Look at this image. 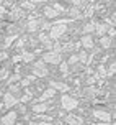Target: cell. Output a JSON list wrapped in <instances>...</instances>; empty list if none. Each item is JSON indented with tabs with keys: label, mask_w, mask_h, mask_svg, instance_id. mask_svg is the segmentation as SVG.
Returning a JSON list of instances; mask_svg holds the SVG:
<instances>
[{
	"label": "cell",
	"mask_w": 116,
	"mask_h": 125,
	"mask_svg": "<svg viewBox=\"0 0 116 125\" xmlns=\"http://www.w3.org/2000/svg\"><path fill=\"white\" fill-rule=\"evenodd\" d=\"M5 12H7V10H5V7H3V5H0V15H3Z\"/></svg>",
	"instance_id": "37"
},
{
	"label": "cell",
	"mask_w": 116,
	"mask_h": 125,
	"mask_svg": "<svg viewBox=\"0 0 116 125\" xmlns=\"http://www.w3.org/2000/svg\"><path fill=\"white\" fill-rule=\"evenodd\" d=\"M92 15H93V7L87 5L85 7V12H83V15H82V17H92Z\"/></svg>",
	"instance_id": "31"
},
{
	"label": "cell",
	"mask_w": 116,
	"mask_h": 125,
	"mask_svg": "<svg viewBox=\"0 0 116 125\" xmlns=\"http://www.w3.org/2000/svg\"><path fill=\"white\" fill-rule=\"evenodd\" d=\"M77 58H79V61H82V62H90V56H88L87 51H80L79 54H77Z\"/></svg>",
	"instance_id": "23"
},
{
	"label": "cell",
	"mask_w": 116,
	"mask_h": 125,
	"mask_svg": "<svg viewBox=\"0 0 116 125\" xmlns=\"http://www.w3.org/2000/svg\"><path fill=\"white\" fill-rule=\"evenodd\" d=\"M49 86H51V89H54V91H61V92H64V94L70 91V87H69L67 84H64V82L52 81V82H49Z\"/></svg>",
	"instance_id": "7"
},
{
	"label": "cell",
	"mask_w": 116,
	"mask_h": 125,
	"mask_svg": "<svg viewBox=\"0 0 116 125\" xmlns=\"http://www.w3.org/2000/svg\"><path fill=\"white\" fill-rule=\"evenodd\" d=\"M48 109H49V105L46 104V102L33 104V112H36V115H38V114H43V112H48Z\"/></svg>",
	"instance_id": "12"
},
{
	"label": "cell",
	"mask_w": 116,
	"mask_h": 125,
	"mask_svg": "<svg viewBox=\"0 0 116 125\" xmlns=\"http://www.w3.org/2000/svg\"><path fill=\"white\" fill-rule=\"evenodd\" d=\"M97 125H111V124H108V122H98Z\"/></svg>",
	"instance_id": "39"
},
{
	"label": "cell",
	"mask_w": 116,
	"mask_h": 125,
	"mask_svg": "<svg viewBox=\"0 0 116 125\" xmlns=\"http://www.w3.org/2000/svg\"><path fill=\"white\" fill-rule=\"evenodd\" d=\"M18 79H20V73H18V69H17V73H15V74H13L12 77H10V79H8V86H12L13 82H15V81H18Z\"/></svg>",
	"instance_id": "29"
},
{
	"label": "cell",
	"mask_w": 116,
	"mask_h": 125,
	"mask_svg": "<svg viewBox=\"0 0 116 125\" xmlns=\"http://www.w3.org/2000/svg\"><path fill=\"white\" fill-rule=\"evenodd\" d=\"M31 99V91H28V92L25 94V95H21L18 99V102H21V104H25V102H28V100Z\"/></svg>",
	"instance_id": "27"
},
{
	"label": "cell",
	"mask_w": 116,
	"mask_h": 125,
	"mask_svg": "<svg viewBox=\"0 0 116 125\" xmlns=\"http://www.w3.org/2000/svg\"><path fill=\"white\" fill-rule=\"evenodd\" d=\"M2 125H15L17 124V112H8L0 119Z\"/></svg>",
	"instance_id": "6"
},
{
	"label": "cell",
	"mask_w": 116,
	"mask_h": 125,
	"mask_svg": "<svg viewBox=\"0 0 116 125\" xmlns=\"http://www.w3.org/2000/svg\"><path fill=\"white\" fill-rule=\"evenodd\" d=\"M34 5H36L34 2H21V3H20V8H21V7H26V8H34Z\"/></svg>",
	"instance_id": "33"
},
{
	"label": "cell",
	"mask_w": 116,
	"mask_h": 125,
	"mask_svg": "<svg viewBox=\"0 0 116 125\" xmlns=\"http://www.w3.org/2000/svg\"><path fill=\"white\" fill-rule=\"evenodd\" d=\"M75 62H79V58H77V54H70V58H69V61H67V64H75Z\"/></svg>",
	"instance_id": "34"
},
{
	"label": "cell",
	"mask_w": 116,
	"mask_h": 125,
	"mask_svg": "<svg viewBox=\"0 0 116 125\" xmlns=\"http://www.w3.org/2000/svg\"><path fill=\"white\" fill-rule=\"evenodd\" d=\"M21 61L25 62H31L33 59H34V53H30V51H21Z\"/></svg>",
	"instance_id": "18"
},
{
	"label": "cell",
	"mask_w": 116,
	"mask_h": 125,
	"mask_svg": "<svg viewBox=\"0 0 116 125\" xmlns=\"http://www.w3.org/2000/svg\"><path fill=\"white\" fill-rule=\"evenodd\" d=\"M15 38H17V35H12V36H7V40H5V46H10V44L15 41Z\"/></svg>",
	"instance_id": "35"
},
{
	"label": "cell",
	"mask_w": 116,
	"mask_h": 125,
	"mask_svg": "<svg viewBox=\"0 0 116 125\" xmlns=\"http://www.w3.org/2000/svg\"><path fill=\"white\" fill-rule=\"evenodd\" d=\"M52 8H54V10H56L57 13H62L64 10H66V8H64V7H62L61 3H57V2H54V3H52Z\"/></svg>",
	"instance_id": "30"
},
{
	"label": "cell",
	"mask_w": 116,
	"mask_h": 125,
	"mask_svg": "<svg viewBox=\"0 0 116 125\" xmlns=\"http://www.w3.org/2000/svg\"><path fill=\"white\" fill-rule=\"evenodd\" d=\"M34 119H36V124H43V125L52 124V120H54L51 115H44V114H38Z\"/></svg>",
	"instance_id": "11"
},
{
	"label": "cell",
	"mask_w": 116,
	"mask_h": 125,
	"mask_svg": "<svg viewBox=\"0 0 116 125\" xmlns=\"http://www.w3.org/2000/svg\"><path fill=\"white\" fill-rule=\"evenodd\" d=\"M2 109H3V104H0V110H2Z\"/></svg>",
	"instance_id": "40"
},
{
	"label": "cell",
	"mask_w": 116,
	"mask_h": 125,
	"mask_svg": "<svg viewBox=\"0 0 116 125\" xmlns=\"http://www.w3.org/2000/svg\"><path fill=\"white\" fill-rule=\"evenodd\" d=\"M7 58H8V54H7L5 51H3V53H0V61H3V59H7Z\"/></svg>",
	"instance_id": "36"
},
{
	"label": "cell",
	"mask_w": 116,
	"mask_h": 125,
	"mask_svg": "<svg viewBox=\"0 0 116 125\" xmlns=\"http://www.w3.org/2000/svg\"><path fill=\"white\" fill-rule=\"evenodd\" d=\"M18 104V97H15V95H12V94L7 92L5 95H3V105L5 107H13Z\"/></svg>",
	"instance_id": "8"
},
{
	"label": "cell",
	"mask_w": 116,
	"mask_h": 125,
	"mask_svg": "<svg viewBox=\"0 0 116 125\" xmlns=\"http://www.w3.org/2000/svg\"><path fill=\"white\" fill-rule=\"evenodd\" d=\"M69 13H70V17H72L74 20H80V18H82V13L79 12V7H74V8H70V12H69ZM74 20H72V21H74Z\"/></svg>",
	"instance_id": "21"
},
{
	"label": "cell",
	"mask_w": 116,
	"mask_h": 125,
	"mask_svg": "<svg viewBox=\"0 0 116 125\" xmlns=\"http://www.w3.org/2000/svg\"><path fill=\"white\" fill-rule=\"evenodd\" d=\"M80 46H83L85 50H90V48H93V38L90 36V35H85V36L80 40Z\"/></svg>",
	"instance_id": "14"
},
{
	"label": "cell",
	"mask_w": 116,
	"mask_h": 125,
	"mask_svg": "<svg viewBox=\"0 0 116 125\" xmlns=\"http://www.w3.org/2000/svg\"><path fill=\"white\" fill-rule=\"evenodd\" d=\"M15 46H17L18 50H25V46H26V38H20V40H17Z\"/></svg>",
	"instance_id": "25"
},
{
	"label": "cell",
	"mask_w": 116,
	"mask_h": 125,
	"mask_svg": "<svg viewBox=\"0 0 116 125\" xmlns=\"http://www.w3.org/2000/svg\"><path fill=\"white\" fill-rule=\"evenodd\" d=\"M61 105L64 110H74L75 107L79 105V100L75 99L74 95H67V94H62L61 95Z\"/></svg>",
	"instance_id": "1"
},
{
	"label": "cell",
	"mask_w": 116,
	"mask_h": 125,
	"mask_svg": "<svg viewBox=\"0 0 116 125\" xmlns=\"http://www.w3.org/2000/svg\"><path fill=\"white\" fill-rule=\"evenodd\" d=\"M106 30H108V26L105 25V23H97V21H95V33H97V35H98L100 38L105 36Z\"/></svg>",
	"instance_id": "15"
},
{
	"label": "cell",
	"mask_w": 116,
	"mask_h": 125,
	"mask_svg": "<svg viewBox=\"0 0 116 125\" xmlns=\"http://www.w3.org/2000/svg\"><path fill=\"white\" fill-rule=\"evenodd\" d=\"M115 61H111L110 62V66H108V71H106V74L108 76H115Z\"/></svg>",
	"instance_id": "32"
},
{
	"label": "cell",
	"mask_w": 116,
	"mask_h": 125,
	"mask_svg": "<svg viewBox=\"0 0 116 125\" xmlns=\"http://www.w3.org/2000/svg\"><path fill=\"white\" fill-rule=\"evenodd\" d=\"M39 25H41V20H36L31 17L30 18V23H28V31L30 33H34V31L39 30Z\"/></svg>",
	"instance_id": "13"
},
{
	"label": "cell",
	"mask_w": 116,
	"mask_h": 125,
	"mask_svg": "<svg viewBox=\"0 0 116 125\" xmlns=\"http://www.w3.org/2000/svg\"><path fill=\"white\" fill-rule=\"evenodd\" d=\"M49 31H51L48 35L49 40H59L61 36H64V35L67 33V26L66 25H54V26H51Z\"/></svg>",
	"instance_id": "3"
},
{
	"label": "cell",
	"mask_w": 116,
	"mask_h": 125,
	"mask_svg": "<svg viewBox=\"0 0 116 125\" xmlns=\"http://www.w3.org/2000/svg\"><path fill=\"white\" fill-rule=\"evenodd\" d=\"M33 73H34V77H46L49 71H48V66L39 59L33 64Z\"/></svg>",
	"instance_id": "4"
},
{
	"label": "cell",
	"mask_w": 116,
	"mask_h": 125,
	"mask_svg": "<svg viewBox=\"0 0 116 125\" xmlns=\"http://www.w3.org/2000/svg\"><path fill=\"white\" fill-rule=\"evenodd\" d=\"M95 31V21H90L83 26V33H93Z\"/></svg>",
	"instance_id": "24"
},
{
	"label": "cell",
	"mask_w": 116,
	"mask_h": 125,
	"mask_svg": "<svg viewBox=\"0 0 116 125\" xmlns=\"http://www.w3.org/2000/svg\"><path fill=\"white\" fill-rule=\"evenodd\" d=\"M66 124H67V125H82V124H83V119H82V117H79V115L70 114V115H67V117H66Z\"/></svg>",
	"instance_id": "10"
},
{
	"label": "cell",
	"mask_w": 116,
	"mask_h": 125,
	"mask_svg": "<svg viewBox=\"0 0 116 125\" xmlns=\"http://www.w3.org/2000/svg\"><path fill=\"white\" fill-rule=\"evenodd\" d=\"M34 79H36V77H34V76H28V77H25V79H21V81H20V87L23 89V87H28V86H30L31 82L34 81Z\"/></svg>",
	"instance_id": "19"
},
{
	"label": "cell",
	"mask_w": 116,
	"mask_h": 125,
	"mask_svg": "<svg viewBox=\"0 0 116 125\" xmlns=\"http://www.w3.org/2000/svg\"><path fill=\"white\" fill-rule=\"evenodd\" d=\"M54 95H56V91H54V89H51V87H48L41 95H39V99H36V104H38V102H44V100H48V99H52Z\"/></svg>",
	"instance_id": "9"
},
{
	"label": "cell",
	"mask_w": 116,
	"mask_h": 125,
	"mask_svg": "<svg viewBox=\"0 0 116 125\" xmlns=\"http://www.w3.org/2000/svg\"><path fill=\"white\" fill-rule=\"evenodd\" d=\"M111 44H113V40H111V38H108V36L100 38V46H101V48H110Z\"/></svg>",
	"instance_id": "20"
},
{
	"label": "cell",
	"mask_w": 116,
	"mask_h": 125,
	"mask_svg": "<svg viewBox=\"0 0 116 125\" xmlns=\"http://www.w3.org/2000/svg\"><path fill=\"white\" fill-rule=\"evenodd\" d=\"M59 69H61L62 74H67V73H69V64H67L66 61H62L61 64H59Z\"/></svg>",
	"instance_id": "26"
},
{
	"label": "cell",
	"mask_w": 116,
	"mask_h": 125,
	"mask_svg": "<svg viewBox=\"0 0 116 125\" xmlns=\"http://www.w3.org/2000/svg\"><path fill=\"white\" fill-rule=\"evenodd\" d=\"M15 125H26V124H15Z\"/></svg>",
	"instance_id": "41"
},
{
	"label": "cell",
	"mask_w": 116,
	"mask_h": 125,
	"mask_svg": "<svg viewBox=\"0 0 116 125\" xmlns=\"http://www.w3.org/2000/svg\"><path fill=\"white\" fill-rule=\"evenodd\" d=\"M41 61L46 64H61L62 62V54L61 53H56V51H48V53H44L43 54V59Z\"/></svg>",
	"instance_id": "2"
},
{
	"label": "cell",
	"mask_w": 116,
	"mask_h": 125,
	"mask_svg": "<svg viewBox=\"0 0 116 125\" xmlns=\"http://www.w3.org/2000/svg\"><path fill=\"white\" fill-rule=\"evenodd\" d=\"M44 15H46V17H48V18H56V17H59V13L56 12L54 8H52V7H44Z\"/></svg>",
	"instance_id": "17"
},
{
	"label": "cell",
	"mask_w": 116,
	"mask_h": 125,
	"mask_svg": "<svg viewBox=\"0 0 116 125\" xmlns=\"http://www.w3.org/2000/svg\"><path fill=\"white\" fill-rule=\"evenodd\" d=\"M23 17V10L20 7H12V12H10V18L12 20H18Z\"/></svg>",
	"instance_id": "16"
},
{
	"label": "cell",
	"mask_w": 116,
	"mask_h": 125,
	"mask_svg": "<svg viewBox=\"0 0 116 125\" xmlns=\"http://www.w3.org/2000/svg\"><path fill=\"white\" fill-rule=\"evenodd\" d=\"M93 117H95V119H98L100 122H108V124H111V114L106 112V110L95 109V110H93Z\"/></svg>",
	"instance_id": "5"
},
{
	"label": "cell",
	"mask_w": 116,
	"mask_h": 125,
	"mask_svg": "<svg viewBox=\"0 0 116 125\" xmlns=\"http://www.w3.org/2000/svg\"><path fill=\"white\" fill-rule=\"evenodd\" d=\"M13 61L18 62V61H21V58H20V56H13Z\"/></svg>",
	"instance_id": "38"
},
{
	"label": "cell",
	"mask_w": 116,
	"mask_h": 125,
	"mask_svg": "<svg viewBox=\"0 0 116 125\" xmlns=\"http://www.w3.org/2000/svg\"><path fill=\"white\" fill-rule=\"evenodd\" d=\"M21 92V87H20L18 84H12L10 87H8V94H12V95H15L17 97V94Z\"/></svg>",
	"instance_id": "22"
},
{
	"label": "cell",
	"mask_w": 116,
	"mask_h": 125,
	"mask_svg": "<svg viewBox=\"0 0 116 125\" xmlns=\"http://www.w3.org/2000/svg\"><path fill=\"white\" fill-rule=\"evenodd\" d=\"M97 77L98 79H100V77H105V76H106V69L103 68V66H98V69H97Z\"/></svg>",
	"instance_id": "28"
}]
</instances>
